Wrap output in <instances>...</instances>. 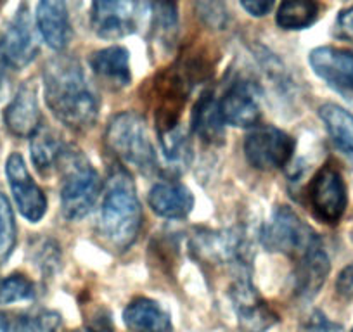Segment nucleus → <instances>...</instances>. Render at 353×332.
Returning <instances> with one entry per match:
<instances>
[{
	"instance_id": "1",
	"label": "nucleus",
	"mask_w": 353,
	"mask_h": 332,
	"mask_svg": "<svg viewBox=\"0 0 353 332\" xmlns=\"http://www.w3.org/2000/svg\"><path fill=\"white\" fill-rule=\"evenodd\" d=\"M46 103L71 130H87L99 114V101L80 64L70 57L50 61L43 71Z\"/></svg>"
},
{
	"instance_id": "2",
	"label": "nucleus",
	"mask_w": 353,
	"mask_h": 332,
	"mask_svg": "<svg viewBox=\"0 0 353 332\" xmlns=\"http://www.w3.org/2000/svg\"><path fill=\"white\" fill-rule=\"evenodd\" d=\"M142 209L134 180L125 170H117L108 180L101 227L103 234L117 249H127L135 242L141 230Z\"/></svg>"
},
{
	"instance_id": "3",
	"label": "nucleus",
	"mask_w": 353,
	"mask_h": 332,
	"mask_svg": "<svg viewBox=\"0 0 353 332\" xmlns=\"http://www.w3.org/2000/svg\"><path fill=\"white\" fill-rule=\"evenodd\" d=\"M59 168L64 174L63 189H61L63 215L71 222H77L92 211L99 198V175L80 152L70 149L64 152Z\"/></svg>"
},
{
	"instance_id": "4",
	"label": "nucleus",
	"mask_w": 353,
	"mask_h": 332,
	"mask_svg": "<svg viewBox=\"0 0 353 332\" xmlns=\"http://www.w3.org/2000/svg\"><path fill=\"white\" fill-rule=\"evenodd\" d=\"M106 144L121 161L137 168L141 174L151 175L156 170L154 149L141 114H117L108 125Z\"/></svg>"
},
{
	"instance_id": "5",
	"label": "nucleus",
	"mask_w": 353,
	"mask_h": 332,
	"mask_svg": "<svg viewBox=\"0 0 353 332\" xmlns=\"http://www.w3.org/2000/svg\"><path fill=\"white\" fill-rule=\"evenodd\" d=\"M263 246L269 251L283 253L291 258L300 260L307 253L321 247V239L312 230L310 225L303 222L296 213L288 206H279L274 211L272 220L263 232Z\"/></svg>"
},
{
	"instance_id": "6",
	"label": "nucleus",
	"mask_w": 353,
	"mask_h": 332,
	"mask_svg": "<svg viewBox=\"0 0 353 332\" xmlns=\"http://www.w3.org/2000/svg\"><path fill=\"white\" fill-rule=\"evenodd\" d=\"M294 152V138L274 127L251 130L244 138V156L253 168L261 172L279 170Z\"/></svg>"
},
{
	"instance_id": "7",
	"label": "nucleus",
	"mask_w": 353,
	"mask_h": 332,
	"mask_svg": "<svg viewBox=\"0 0 353 332\" xmlns=\"http://www.w3.org/2000/svg\"><path fill=\"white\" fill-rule=\"evenodd\" d=\"M310 205L314 215L321 222L336 225L343 218L348 205L346 184L338 168L332 165L322 166L310 184Z\"/></svg>"
},
{
	"instance_id": "8",
	"label": "nucleus",
	"mask_w": 353,
	"mask_h": 332,
	"mask_svg": "<svg viewBox=\"0 0 353 332\" xmlns=\"http://www.w3.org/2000/svg\"><path fill=\"white\" fill-rule=\"evenodd\" d=\"M6 175H8L9 187L12 191V198L21 215L33 223L40 222L47 211V199L42 189L35 184L30 175L21 154L12 152L9 156L6 163Z\"/></svg>"
},
{
	"instance_id": "9",
	"label": "nucleus",
	"mask_w": 353,
	"mask_h": 332,
	"mask_svg": "<svg viewBox=\"0 0 353 332\" xmlns=\"http://www.w3.org/2000/svg\"><path fill=\"white\" fill-rule=\"evenodd\" d=\"M0 54L6 64L14 70L28 66L39 54V43L33 33L32 18L26 6H21L0 39Z\"/></svg>"
},
{
	"instance_id": "10",
	"label": "nucleus",
	"mask_w": 353,
	"mask_h": 332,
	"mask_svg": "<svg viewBox=\"0 0 353 332\" xmlns=\"http://www.w3.org/2000/svg\"><path fill=\"white\" fill-rule=\"evenodd\" d=\"M90 21L101 39H123L137 25V0H92Z\"/></svg>"
},
{
	"instance_id": "11",
	"label": "nucleus",
	"mask_w": 353,
	"mask_h": 332,
	"mask_svg": "<svg viewBox=\"0 0 353 332\" xmlns=\"http://www.w3.org/2000/svg\"><path fill=\"white\" fill-rule=\"evenodd\" d=\"M234 310L246 332H263L277 322V315L261 300L248 276H241L230 289Z\"/></svg>"
},
{
	"instance_id": "12",
	"label": "nucleus",
	"mask_w": 353,
	"mask_h": 332,
	"mask_svg": "<svg viewBox=\"0 0 353 332\" xmlns=\"http://www.w3.org/2000/svg\"><path fill=\"white\" fill-rule=\"evenodd\" d=\"M310 66L332 89L353 94V49L319 47L310 52Z\"/></svg>"
},
{
	"instance_id": "13",
	"label": "nucleus",
	"mask_w": 353,
	"mask_h": 332,
	"mask_svg": "<svg viewBox=\"0 0 353 332\" xmlns=\"http://www.w3.org/2000/svg\"><path fill=\"white\" fill-rule=\"evenodd\" d=\"M223 121L239 128L254 127L260 121V106L250 83L236 81L219 101Z\"/></svg>"
},
{
	"instance_id": "14",
	"label": "nucleus",
	"mask_w": 353,
	"mask_h": 332,
	"mask_svg": "<svg viewBox=\"0 0 353 332\" xmlns=\"http://www.w3.org/2000/svg\"><path fill=\"white\" fill-rule=\"evenodd\" d=\"M8 130L16 137H32L40 127V110L37 87L32 81H26L19 87L18 94L4 113Z\"/></svg>"
},
{
	"instance_id": "15",
	"label": "nucleus",
	"mask_w": 353,
	"mask_h": 332,
	"mask_svg": "<svg viewBox=\"0 0 353 332\" xmlns=\"http://www.w3.org/2000/svg\"><path fill=\"white\" fill-rule=\"evenodd\" d=\"M90 68L94 76L110 90H121L130 85V57L125 47L113 45L97 50L90 57Z\"/></svg>"
},
{
	"instance_id": "16",
	"label": "nucleus",
	"mask_w": 353,
	"mask_h": 332,
	"mask_svg": "<svg viewBox=\"0 0 353 332\" xmlns=\"http://www.w3.org/2000/svg\"><path fill=\"white\" fill-rule=\"evenodd\" d=\"M149 206L161 218H185L194 208V196L179 182H161L149 192Z\"/></svg>"
},
{
	"instance_id": "17",
	"label": "nucleus",
	"mask_w": 353,
	"mask_h": 332,
	"mask_svg": "<svg viewBox=\"0 0 353 332\" xmlns=\"http://www.w3.org/2000/svg\"><path fill=\"white\" fill-rule=\"evenodd\" d=\"M37 26L50 49L63 50L70 40L66 0H40L37 8Z\"/></svg>"
},
{
	"instance_id": "18",
	"label": "nucleus",
	"mask_w": 353,
	"mask_h": 332,
	"mask_svg": "<svg viewBox=\"0 0 353 332\" xmlns=\"http://www.w3.org/2000/svg\"><path fill=\"white\" fill-rule=\"evenodd\" d=\"M329 270H331V265L322 246L301 256L296 263V272H294V293L301 300L314 298L325 282Z\"/></svg>"
},
{
	"instance_id": "19",
	"label": "nucleus",
	"mask_w": 353,
	"mask_h": 332,
	"mask_svg": "<svg viewBox=\"0 0 353 332\" xmlns=\"http://www.w3.org/2000/svg\"><path fill=\"white\" fill-rule=\"evenodd\" d=\"M123 322L132 332H173L170 315L149 298H137L123 311Z\"/></svg>"
},
{
	"instance_id": "20",
	"label": "nucleus",
	"mask_w": 353,
	"mask_h": 332,
	"mask_svg": "<svg viewBox=\"0 0 353 332\" xmlns=\"http://www.w3.org/2000/svg\"><path fill=\"white\" fill-rule=\"evenodd\" d=\"M192 130L210 144L223 141V118L213 92H205L192 110Z\"/></svg>"
},
{
	"instance_id": "21",
	"label": "nucleus",
	"mask_w": 353,
	"mask_h": 332,
	"mask_svg": "<svg viewBox=\"0 0 353 332\" xmlns=\"http://www.w3.org/2000/svg\"><path fill=\"white\" fill-rule=\"evenodd\" d=\"M319 114L336 147L353 163V114L336 104H325Z\"/></svg>"
},
{
	"instance_id": "22",
	"label": "nucleus",
	"mask_w": 353,
	"mask_h": 332,
	"mask_svg": "<svg viewBox=\"0 0 353 332\" xmlns=\"http://www.w3.org/2000/svg\"><path fill=\"white\" fill-rule=\"evenodd\" d=\"M32 159L35 163L37 170L47 172L54 170L61 165V159H63L66 147L50 134L46 128H40L32 135Z\"/></svg>"
},
{
	"instance_id": "23",
	"label": "nucleus",
	"mask_w": 353,
	"mask_h": 332,
	"mask_svg": "<svg viewBox=\"0 0 353 332\" xmlns=\"http://www.w3.org/2000/svg\"><path fill=\"white\" fill-rule=\"evenodd\" d=\"M315 0H283L277 11V25L284 30H303L317 19Z\"/></svg>"
},
{
	"instance_id": "24",
	"label": "nucleus",
	"mask_w": 353,
	"mask_h": 332,
	"mask_svg": "<svg viewBox=\"0 0 353 332\" xmlns=\"http://www.w3.org/2000/svg\"><path fill=\"white\" fill-rule=\"evenodd\" d=\"M159 142L168 161L176 165H185L191 159V145L188 135L179 127V123L159 132Z\"/></svg>"
},
{
	"instance_id": "25",
	"label": "nucleus",
	"mask_w": 353,
	"mask_h": 332,
	"mask_svg": "<svg viewBox=\"0 0 353 332\" xmlns=\"http://www.w3.org/2000/svg\"><path fill=\"white\" fill-rule=\"evenodd\" d=\"M152 32L163 43H172L176 32V9L170 0L152 2Z\"/></svg>"
},
{
	"instance_id": "26",
	"label": "nucleus",
	"mask_w": 353,
	"mask_h": 332,
	"mask_svg": "<svg viewBox=\"0 0 353 332\" xmlns=\"http://www.w3.org/2000/svg\"><path fill=\"white\" fill-rule=\"evenodd\" d=\"M16 220L12 213L11 203L0 192V265L9 260L16 247Z\"/></svg>"
},
{
	"instance_id": "27",
	"label": "nucleus",
	"mask_w": 353,
	"mask_h": 332,
	"mask_svg": "<svg viewBox=\"0 0 353 332\" xmlns=\"http://www.w3.org/2000/svg\"><path fill=\"white\" fill-rule=\"evenodd\" d=\"M35 296V286L25 276H9L0 279V304L28 301Z\"/></svg>"
},
{
	"instance_id": "28",
	"label": "nucleus",
	"mask_w": 353,
	"mask_h": 332,
	"mask_svg": "<svg viewBox=\"0 0 353 332\" xmlns=\"http://www.w3.org/2000/svg\"><path fill=\"white\" fill-rule=\"evenodd\" d=\"M196 11L201 21L210 28L222 30L229 19L227 0H196Z\"/></svg>"
},
{
	"instance_id": "29",
	"label": "nucleus",
	"mask_w": 353,
	"mask_h": 332,
	"mask_svg": "<svg viewBox=\"0 0 353 332\" xmlns=\"http://www.w3.org/2000/svg\"><path fill=\"white\" fill-rule=\"evenodd\" d=\"M336 293L343 301H353V263L345 267L336 279Z\"/></svg>"
},
{
	"instance_id": "30",
	"label": "nucleus",
	"mask_w": 353,
	"mask_h": 332,
	"mask_svg": "<svg viewBox=\"0 0 353 332\" xmlns=\"http://www.w3.org/2000/svg\"><path fill=\"white\" fill-rule=\"evenodd\" d=\"M303 332H345L341 325L334 324V322L329 320L327 317H324L322 313L315 311L310 318L305 324Z\"/></svg>"
},
{
	"instance_id": "31",
	"label": "nucleus",
	"mask_w": 353,
	"mask_h": 332,
	"mask_svg": "<svg viewBox=\"0 0 353 332\" xmlns=\"http://www.w3.org/2000/svg\"><path fill=\"white\" fill-rule=\"evenodd\" d=\"M50 324L43 317H21L12 332H49Z\"/></svg>"
},
{
	"instance_id": "32",
	"label": "nucleus",
	"mask_w": 353,
	"mask_h": 332,
	"mask_svg": "<svg viewBox=\"0 0 353 332\" xmlns=\"http://www.w3.org/2000/svg\"><path fill=\"white\" fill-rule=\"evenodd\" d=\"M276 0H241V6L244 11L250 12L254 18H261V16L269 14L274 8Z\"/></svg>"
},
{
	"instance_id": "33",
	"label": "nucleus",
	"mask_w": 353,
	"mask_h": 332,
	"mask_svg": "<svg viewBox=\"0 0 353 332\" xmlns=\"http://www.w3.org/2000/svg\"><path fill=\"white\" fill-rule=\"evenodd\" d=\"M338 32L345 39L353 40V8L346 9L338 18Z\"/></svg>"
},
{
	"instance_id": "34",
	"label": "nucleus",
	"mask_w": 353,
	"mask_h": 332,
	"mask_svg": "<svg viewBox=\"0 0 353 332\" xmlns=\"http://www.w3.org/2000/svg\"><path fill=\"white\" fill-rule=\"evenodd\" d=\"M0 332H9V322L4 313H0Z\"/></svg>"
},
{
	"instance_id": "35",
	"label": "nucleus",
	"mask_w": 353,
	"mask_h": 332,
	"mask_svg": "<svg viewBox=\"0 0 353 332\" xmlns=\"http://www.w3.org/2000/svg\"><path fill=\"white\" fill-rule=\"evenodd\" d=\"M8 66L4 61V57H2V54H0V85H2V78H4V68Z\"/></svg>"
},
{
	"instance_id": "36",
	"label": "nucleus",
	"mask_w": 353,
	"mask_h": 332,
	"mask_svg": "<svg viewBox=\"0 0 353 332\" xmlns=\"http://www.w3.org/2000/svg\"><path fill=\"white\" fill-rule=\"evenodd\" d=\"M352 332H353V331H352Z\"/></svg>"
}]
</instances>
